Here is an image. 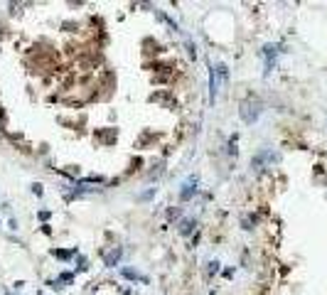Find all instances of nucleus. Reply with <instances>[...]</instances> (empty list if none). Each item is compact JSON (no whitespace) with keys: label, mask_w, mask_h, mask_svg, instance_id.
I'll use <instances>...</instances> for the list:
<instances>
[{"label":"nucleus","mask_w":327,"mask_h":295,"mask_svg":"<svg viewBox=\"0 0 327 295\" xmlns=\"http://www.w3.org/2000/svg\"><path fill=\"white\" fill-rule=\"evenodd\" d=\"M261 113H263V103L258 101V98H246L241 103V109H239V116H241L243 123H249V126H254L258 118H261Z\"/></svg>","instance_id":"f257e3e1"},{"label":"nucleus","mask_w":327,"mask_h":295,"mask_svg":"<svg viewBox=\"0 0 327 295\" xmlns=\"http://www.w3.org/2000/svg\"><path fill=\"white\" fill-rule=\"evenodd\" d=\"M281 160V155L273 153V150H268V148H263V150H258L254 157H251V168L261 170L263 165H270V163H278Z\"/></svg>","instance_id":"f03ea898"},{"label":"nucleus","mask_w":327,"mask_h":295,"mask_svg":"<svg viewBox=\"0 0 327 295\" xmlns=\"http://www.w3.org/2000/svg\"><path fill=\"white\" fill-rule=\"evenodd\" d=\"M224 84L222 82V76H219V71H216V67L214 64H209V103H214L216 101V96H219V86Z\"/></svg>","instance_id":"7ed1b4c3"},{"label":"nucleus","mask_w":327,"mask_h":295,"mask_svg":"<svg viewBox=\"0 0 327 295\" xmlns=\"http://www.w3.org/2000/svg\"><path fill=\"white\" fill-rule=\"evenodd\" d=\"M197 184H199L197 177H189V180L182 184V190H180V199H182V202H189L192 197L197 195Z\"/></svg>","instance_id":"20e7f679"},{"label":"nucleus","mask_w":327,"mask_h":295,"mask_svg":"<svg viewBox=\"0 0 327 295\" xmlns=\"http://www.w3.org/2000/svg\"><path fill=\"white\" fill-rule=\"evenodd\" d=\"M278 52H281V47H278V44H266V47H263V57H266V74L276 67V57H278Z\"/></svg>","instance_id":"39448f33"},{"label":"nucleus","mask_w":327,"mask_h":295,"mask_svg":"<svg viewBox=\"0 0 327 295\" xmlns=\"http://www.w3.org/2000/svg\"><path fill=\"white\" fill-rule=\"evenodd\" d=\"M121 256H123V249H121V246H116V249H111V251L103 256V263H106L108 268H116L118 266V261H121Z\"/></svg>","instance_id":"423d86ee"},{"label":"nucleus","mask_w":327,"mask_h":295,"mask_svg":"<svg viewBox=\"0 0 327 295\" xmlns=\"http://www.w3.org/2000/svg\"><path fill=\"white\" fill-rule=\"evenodd\" d=\"M52 256H54V258H62V261H69V258H74V256H76V249H69V251H67V249H52Z\"/></svg>","instance_id":"0eeeda50"},{"label":"nucleus","mask_w":327,"mask_h":295,"mask_svg":"<svg viewBox=\"0 0 327 295\" xmlns=\"http://www.w3.org/2000/svg\"><path fill=\"white\" fill-rule=\"evenodd\" d=\"M121 273H123V276H126V278H130V281H141V283H148V276H141V273H138V271H133V268H123V271H121Z\"/></svg>","instance_id":"6e6552de"},{"label":"nucleus","mask_w":327,"mask_h":295,"mask_svg":"<svg viewBox=\"0 0 327 295\" xmlns=\"http://www.w3.org/2000/svg\"><path fill=\"white\" fill-rule=\"evenodd\" d=\"M192 229H195V219H185V222L180 224V234L187 236V234H192Z\"/></svg>","instance_id":"1a4fd4ad"},{"label":"nucleus","mask_w":327,"mask_h":295,"mask_svg":"<svg viewBox=\"0 0 327 295\" xmlns=\"http://www.w3.org/2000/svg\"><path fill=\"white\" fill-rule=\"evenodd\" d=\"M157 192V187H150V190H145V192H141L138 195V202H148V199H153Z\"/></svg>","instance_id":"9d476101"},{"label":"nucleus","mask_w":327,"mask_h":295,"mask_svg":"<svg viewBox=\"0 0 327 295\" xmlns=\"http://www.w3.org/2000/svg\"><path fill=\"white\" fill-rule=\"evenodd\" d=\"M32 192H35L37 197H42V192H44V190H42V184H37V182H35V184H32Z\"/></svg>","instance_id":"9b49d317"},{"label":"nucleus","mask_w":327,"mask_h":295,"mask_svg":"<svg viewBox=\"0 0 327 295\" xmlns=\"http://www.w3.org/2000/svg\"><path fill=\"white\" fill-rule=\"evenodd\" d=\"M86 268H89L86 258H81V256H79V268H76V271H86Z\"/></svg>","instance_id":"f8f14e48"},{"label":"nucleus","mask_w":327,"mask_h":295,"mask_svg":"<svg viewBox=\"0 0 327 295\" xmlns=\"http://www.w3.org/2000/svg\"><path fill=\"white\" fill-rule=\"evenodd\" d=\"M216 271H219V261H212L209 263V273H216Z\"/></svg>","instance_id":"ddd939ff"}]
</instances>
